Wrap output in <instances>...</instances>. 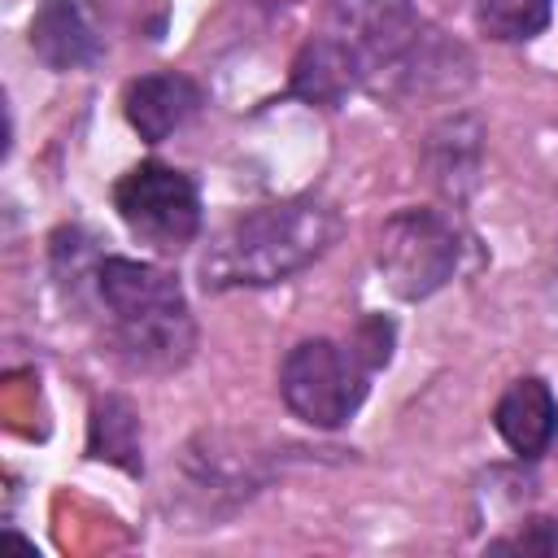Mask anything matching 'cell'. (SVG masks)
<instances>
[{"instance_id": "obj_1", "label": "cell", "mask_w": 558, "mask_h": 558, "mask_svg": "<svg viewBox=\"0 0 558 558\" xmlns=\"http://www.w3.org/2000/svg\"><path fill=\"white\" fill-rule=\"evenodd\" d=\"M340 235V218L331 205L314 196H288L257 209L235 214L201 257L205 288H266L331 248Z\"/></svg>"}, {"instance_id": "obj_2", "label": "cell", "mask_w": 558, "mask_h": 558, "mask_svg": "<svg viewBox=\"0 0 558 558\" xmlns=\"http://www.w3.org/2000/svg\"><path fill=\"white\" fill-rule=\"evenodd\" d=\"M109 336L135 371H179L196 349V327L179 279L153 262L100 257L92 266Z\"/></svg>"}, {"instance_id": "obj_3", "label": "cell", "mask_w": 558, "mask_h": 558, "mask_svg": "<svg viewBox=\"0 0 558 558\" xmlns=\"http://www.w3.org/2000/svg\"><path fill=\"white\" fill-rule=\"evenodd\" d=\"M375 266L401 301L440 292L462 266V231L440 209H397L379 227Z\"/></svg>"}, {"instance_id": "obj_4", "label": "cell", "mask_w": 558, "mask_h": 558, "mask_svg": "<svg viewBox=\"0 0 558 558\" xmlns=\"http://www.w3.org/2000/svg\"><path fill=\"white\" fill-rule=\"evenodd\" d=\"M283 405L310 427H340L366 401V366L336 340H301L279 366Z\"/></svg>"}, {"instance_id": "obj_5", "label": "cell", "mask_w": 558, "mask_h": 558, "mask_svg": "<svg viewBox=\"0 0 558 558\" xmlns=\"http://www.w3.org/2000/svg\"><path fill=\"white\" fill-rule=\"evenodd\" d=\"M113 209L144 244L179 253L201 231V192L196 183L161 161H140L113 183Z\"/></svg>"}, {"instance_id": "obj_6", "label": "cell", "mask_w": 558, "mask_h": 558, "mask_svg": "<svg viewBox=\"0 0 558 558\" xmlns=\"http://www.w3.org/2000/svg\"><path fill=\"white\" fill-rule=\"evenodd\" d=\"M266 453L235 432H201L183 449V484L209 510V519L214 510H231L244 497H253L266 484Z\"/></svg>"}, {"instance_id": "obj_7", "label": "cell", "mask_w": 558, "mask_h": 558, "mask_svg": "<svg viewBox=\"0 0 558 558\" xmlns=\"http://www.w3.org/2000/svg\"><path fill=\"white\" fill-rule=\"evenodd\" d=\"M205 105V92L179 74V70H157V74H140L126 83L122 92V109H126V122L140 131V140L148 144H161L170 140L183 122H192Z\"/></svg>"}, {"instance_id": "obj_8", "label": "cell", "mask_w": 558, "mask_h": 558, "mask_svg": "<svg viewBox=\"0 0 558 558\" xmlns=\"http://www.w3.org/2000/svg\"><path fill=\"white\" fill-rule=\"evenodd\" d=\"M493 427H497V436L506 440L510 453H519V458H541V453L549 449L554 432H558V397H554L549 384L536 379V375L514 379V384L501 392L497 410H493Z\"/></svg>"}, {"instance_id": "obj_9", "label": "cell", "mask_w": 558, "mask_h": 558, "mask_svg": "<svg viewBox=\"0 0 558 558\" xmlns=\"http://www.w3.org/2000/svg\"><path fill=\"white\" fill-rule=\"evenodd\" d=\"M423 161H427L432 183H436L449 201H466V196L475 192L480 166H484V126H480L471 113H458V118L440 122V126L427 135Z\"/></svg>"}, {"instance_id": "obj_10", "label": "cell", "mask_w": 558, "mask_h": 558, "mask_svg": "<svg viewBox=\"0 0 558 558\" xmlns=\"http://www.w3.org/2000/svg\"><path fill=\"white\" fill-rule=\"evenodd\" d=\"M31 48L48 70H83L100 57V39L74 0H44L31 17Z\"/></svg>"}, {"instance_id": "obj_11", "label": "cell", "mask_w": 558, "mask_h": 558, "mask_svg": "<svg viewBox=\"0 0 558 558\" xmlns=\"http://www.w3.org/2000/svg\"><path fill=\"white\" fill-rule=\"evenodd\" d=\"M353 87H362V74L353 65V57L323 31L314 35L296 61H292V96L310 100V105H323V109H336Z\"/></svg>"}, {"instance_id": "obj_12", "label": "cell", "mask_w": 558, "mask_h": 558, "mask_svg": "<svg viewBox=\"0 0 558 558\" xmlns=\"http://www.w3.org/2000/svg\"><path fill=\"white\" fill-rule=\"evenodd\" d=\"M87 453L96 462H113L126 475H144V432H140V414L126 397H105L92 405L87 418Z\"/></svg>"}, {"instance_id": "obj_13", "label": "cell", "mask_w": 558, "mask_h": 558, "mask_svg": "<svg viewBox=\"0 0 558 558\" xmlns=\"http://www.w3.org/2000/svg\"><path fill=\"white\" fill-rule=\"evenodd\" d=\"M554 0H475V26L497 44L536 39L549 26Z\"/></svg>"}, {"instance_id": "obj_14", "label": "cell", "mask_w": 558, "mask_h": 558, "mask_svg": "<svg viewBox=\"0 0 558 558\" xmlns=\"http://www.w3.org/2000/svg\"><path fill=\"white\" fill-rule=\"evenodd\" d=\"M488 554H536V558H549V554H558V523L554 519H527L514 536L488 541Z\"/></svg>"}, {"instance_id": "obj_15", "label": "cell", "mask_w": 558, "mask_h": 558, "mask_svg": "<svg viewBox=\"0 0 558 558\" xmlns=\"http://www.w3.org/2000/svg\"><path fill=\"white\" fill-rule=\"evenodd\" d=\"M349 349L362 357V366H366V371L384 366V362L392 357V323H388V318H379V314L362 318V323H357V336H353V344H349Z\"/></svg>"}, {"instance_id": "obj_16", "label": "cell", "mask_w": 558, "mask_h": 558, "mask_svg": "<svg viewBox=\"0 0 558 558\" xmlns=\"http://www.w3.org/2000/svg\"><path fill=\"white\" fill-rule=\"evenodd\" d=\"M253 4H266V9H283V4H292V0H253Z\"/></svg>"}]
</instances>
